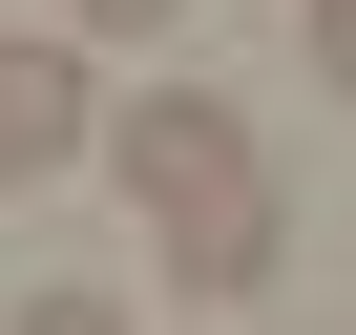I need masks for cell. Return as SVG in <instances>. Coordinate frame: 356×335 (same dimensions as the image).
I'll list each match as a JSON object with an SVG mask.
<instances>
[{
  "instance_id": "6da1fadb",
  "label": "cell",
  "mask_w": 356,
  "mask_h": 335,
  "mask_svg": "<svg viewBox=\"0 0 356 335\" xmlns=\"http://www.w3.org/2000/svg\"><path fill=\"white\" fill-rule=\"evenodd\" d=\"M252 168H273V147H252L231 84H147V105H105V189H126L147 231H168V210H210V189H252Z\"/></svg>"
},
{
  "instance_id": "7a4b0ae2",
  "label": "cell",
  "mask_w": 356,
  "mask_h": 335,
  "mask_svg": "<svg viewBox=\"0 0 356 335\" xmlns=\"http://www.w3.org/2000/svg\"><path fill=\"white\" fill-rule=\"evenodd\" d=\"M293 272V189L252 168V189H210V210H168V293H273Z\"/></svg>"
},
{
  "instance_id": "3957f363",
  "label": "cell",
  "mask_w": 356,
  "mask_h": 335,
  "mask_svg": "<svg viewBox=\"0 0 356 335\" xmlns=\"http://www.w3.org/2000/svg\"><path fill=\"white\" fill-rule=\"evenodd\" d=\"M84 126H105V105H84V63H63V42H0V189L84 168Z\"/></svg>"
},
{
  "instance_id": "277c9868",
  "label": "cell",
  "mask_w": 356,
  "mask_h": 335,
  "mask_svg": "<svg viewBox=\"0 0 356 335\" xmlns=\"http://www.w3.org/2000/svg\"><path fill=\"white\" fill-rule=\"evenodd\" d=\"M293 42H314V84L356 105V0H293Z\"/></svg>"
},
{
  "instance_id": "5b68a950",
  "label": "cell",
  "mask_w": 356,
  "mask_h": 335,
  "mask_svg": "<svg viewBox=\"0 0 356 335\" xmlns=\"http://www.w3.org/2000/svg\"><path fill=\"white\" fill-rule=\"evenodd\" d=\"M63 22H84V42H168L189 0H63Z\"/></svg>"
},
{
  "instance_id": "8992f818",
  "label": "cell",
  "mask_w": 356,
  "mask_h": 335,
  "mask_svg": "<svg viewBox=\"0 0 356 335\" xmlns=\"http://www.w3.org/2000/svg\"><path fill=\"white\" fill-rule=\"evenodd\" d=\"M22 335H126V293H22Z\"/></svg>"
}]
</instances>
